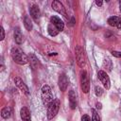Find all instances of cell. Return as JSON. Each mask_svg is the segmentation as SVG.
Listing matches in <instances>:
<instances>
[{
    "mask_svg": "<svg viewBox=\"0 0 121 121\" xmlns=\"http://www.w3.org/2000/svg\"><path fill=\"white\" fill-rule=\"evenodd\" d=\"M14 82H15V85H16L24 94H26V95H28V94H29L27 86L26 85V83H25L20 78H14Z\"/></svg>",
    "mask_w": 121,
    "mask_h": 121,
    "instance_id": "obj_8",
    "label": "cell"
},
{
    "mask_svg": "<svg viewBox=\"0 0 121 121\" xmlns=\"http://www.w3.org/2000/svg\"><path fill=\"white\" fill-rule=\"evenodd\" d=\"M97 77L99 78V80L101 81V83L103 84L104 88L106 89H110L111 87V81H110V78H109V76L104 72V71H99L97 73Z\"/></svg>",
    "mask_w": 121,
    "mask_h": 121,
    "instance_id": "obj_6",
    "label": "cell"
},
{
    "mask_svg": "<svg viewBox=\"0 0 121 121\" xmlns=\"http://www.w3.org/2000/svg\"><path fill=\"white\" fill-rule=\"evenodd\" d=\"M20 115L23 121H31V115L30 112L26 107H23L20 111Z\"/></svg>",
    "mask_w": 121,
    "mask_h": 121,
    "instance_id": "obj_10",
    "label": "cell"
},
{
    "mask_svg": "<svg viewBox=\"0 0 121 121\" xmlns=\"http://www.w3.org/2000/svg\"><path fill=\"white\" fill-rule=\"evenodd\" d=\"M0 40L1 41H3L4 40V38H5V31H4V28L2 27V26H0Z\"/></svg>",
    "mask_w": 121,
    "mask_h": 121,
    "instance_id": "obj_21",
    "label": "cell"
},
{
    "mask_svg": "<svg viewBox=\"0 0 121 121\" xmlns=\"http://www.w3.org/2000/svg\"><path fill=\"white\" fill-rule=\"evenodd\" d=\"M11 115V108L10 107H5L1 111V116L5 119L9 118Z\"/></svg>",
    "mask_w": 121,
    "mask_h": 121,
    "instance_id": "obj_16",
    "label": "cell"
},
{
    "mask_svg": "<svg viewBox=\"0 0 121 121\" xmlns=\"http://www.w3.org/2000/svg\"><path fill=\"white\" fill-rule=\"evenodd\" d=\"M69 104H70V108L72 110L76 109L77 107V96H76V93L71 90L69 92Z\"/></svg>",
    "mask_w": 121,
    "mask_h": 121,
    "instance_id": "obj_14",
    "label": "cell"
},
{
    "mask_svg": "<svg viewBox=\"0 0 121 121\" xmlns=\"http://www.w3.org/2000/svg\"><path fill=\"white\" fill-rule=\"evenodd\" d=\"M119 8H120V10H121V1H119Z\"/></svg>",
    "mask_w": 121,
    "mask_h": 121,
    "instance_id": "obj_26",
    "label": "cell"
},
{
    "mask_svg": "<svg viewBox=\"0 0 121 121\" xmlns=\"http://www.w3.org/2000/svg\"><path fill=\"white\" fill-rule=\"evenodd\" d=\"M14 40L18 44H21L23 43V35L18 27L14 29Z\"/></svg>",
    "mask_w": 121,
    "mask_h": 121,
    "instance_id": "obj_15",
    "label": "cell"
},
{
    "mask_svg": "<svg viewBox=\"0 0 121 121\" xmlns=\"http://www.w3.org/2000/svg\"><path fill=\"white\" fill-rule=\"evenodd\" d=\"M96 107H97L98 109H101V108H102V106H101V103H96Z\"/></svg>",
    "mask_w": 121,
    "mask_h": 121,
    "instance_id": "obj_25",
    "label": "cell"
},
{
    "mask_svg": "<svg viewBox=\"0 0 121 121\" xmlns=\"http://www.w3.org/2000/svg\"><path fill=\"white\" fill-rule=\"evenodd\" d=\"M41 96H42V100L44 105H49L53 101V94H52V91L49 85L45 84L42 87Z\"/></svg>",
    "mask_w": 121,
    "mask_h": 121,
    "instance_id": "obj_2",
    "label": "cell"
},
{
    "mask_svg": "<svg viewBox=\"0 0 121 121\" xmlns=\"http://www.w3.org/2000/svg\"><path fill=\"white\" fill-rule=\"evenodd\" d=\"M68 83H69V80H68L67 77L64 74H61L59 77V87H60V91H62V92L66 91V89L68 87Z\"/></svg>",
    "mask_w": 121,
    "mask_h": 121,
    "instance_id": "obj_7",
    "label": "cell"
},
{
    "mask_svg": "<svg viewBox=\"0 0 121 121\" xmlns=\"http://www.w3.org/2000/svg\"><path fill=\"white\" fill-rule=\"evenodd\" d=\"M29 11H30L31 17L35 21H38L39 18H40V9H39V7L37 5H32L30 7V9H29Z\"/></svg>",
    "mask_w": 121,
    "mask_h": 121,
    "instance_id": "obj_12",
    "label": "cell"
},
{
    "mask_svg": "<svg viewBox=\"0 0 121 121\" xmlns=\"http://www.w3.org/2000/svg\"><path fill=\"white\" fill-rule=\"evenodd\" d=\"M75 53H76V59L78 64L80 67H83L85 65V55L82 47L80 45H77L75 48Z\"/></svg>",
    "mask_w": 121,
    "mask_h": 121,
    "instance_id": "obj_4",
    "label": "cell"
},
{
    "mask_svg": "<svg viewBox=\"0 0 121 121\" xmlns=\"http://www.w3.org/2000/svg\"><path fill=\"white\" fill-rule=\"evenodd\" d=\"M52 8H53V9L56 10L57 12H59V13H62V14L65 15V9H64V7H63V5H62L60 1H57V0L53 1V2H52Z\"/></svg>",
    "mask_w": 121,
    "mask_h": 121,
    "instance_id": "obj_11",
    "label": "cell"
},
{
    "mask_svg": "<svg viewBox=\"0 0 121 121\" xmlns=\"http://www.w3.org/2000/svg\"><path fill=\"white\" fill-rule=\"evenodd\" d=\"M112 55L116 57V58H121V52H117V51H112Z\"/></svg>",
    "mask_w": 121,
    "mask_h": 121,
    "instance_id": "obj_22",
    "label": "cell"
},
{
    "mask_svg": "<svg viewBox=\"0 0 121 121\" xmlns=\"http://www.w3.org/2000/svg\"><path fill=\"white\" fill-rule=\"evenodd\" d=\"M81 121H92V120H91V118H90L87 114H84V115H82V117H81Z\"/></svg>",
    "mask_w": 121,
    "mask_h": 121,
    "instance_id": "obj_23",
    "label": "cell"
},
{
    "mask_svg": "<svg viewBox=\"0 0 121 121\" xmlns=\"http://www.w3.org/2000/svg\"><path fill=\"white\" fill-rule=\"evenodd\" d=\"M95 4H96L98 7H101V6H102V4H103V2H102V1H98V0H97V1H95Z\"/></svg>",
    "mask_w": 121,
    "mask_h": 121,
    "instance_id": "obj_24",
    "label": "cell"
},
{
    "mask_svg": "<svg viewBox=\"0 0 121 121\" xmlns=\"http://www.w3.org/2000/svg\"><path fill=\"white\" fill-rule=\"evenodd\" d=\"M80 87L83 93L87 94L90 90V81H89V77L85 71L81 72V77H80Z\"/></svg>",
    "mask_w": 121,
    "mask_h": 121,
    "instance_id": "obj_5",
    "label": "cell"
},
{
    "mask_svg": "<svg viewBox=\"0 0 121 121\" xmlns=\"http://www.w3.org/2000/svg\"><path fill=\"white\" fill-rule=\"evenodd\" d=\"M50 21H51V24L54 25V26L57 27V29H58L59 31H62V30H63V28H64V24H63V22H62L59 17H57V16H52L51 19H50Z\"/></svg>",
    "mask_w": 121,
    "mask_h": 121,
    "instance_id": "obj_9",
    "label": "cell"
},
{
    "mask_svg": "<svg viewBox=\"0 0 121 121\" xmlns=\"http://www.w3.org/2000/svg\"><path fill=\"white\" fill-rule=\"evenodd\" d=\"M11 57L13 60L18 64H26L28 62L27 56L18 47H13L11 49Z\"/></svg>",
    "mask_w": 121,
    "mask_h": 121,
    "instance_id": "obj_1",
    "label": "cell"
},
{
    "mask_svg": "<svg viewBox=\"0 0 121 121\" xmlns=\"http://www.w3.org/2000/svg\"><path fill=\"white\" fill-rule=\"evenodd\" d=\"M92 121H100V117L98 115V113L93 110V115H92Z\"/></svg>",
    "mask_w": 121,
    "mask_h": 121,
    "instance_id": "obj_19",
    "label": "cell"
},
{
    "mask_svg": "<svg viewBox=\"0 0 121 121\" xmlns=\"http://www.w3.org/2000/svg\"><path fill=\"white\" fill-rule=\"evenodd\" d=\"M108 23L112 26H116L117 28H121V18L117 16H112L108 19Z\"/></svg>",
    "mask_w": 121,
    "mask_h": 121,
    "instance_id": "obj_13",
    "label": "cell"
},
{
    "mask_svg": "<svg viewBox=\"0 0 121 121\" xmlns=\"http://www.w3.org/2000/svg\"><path fill=\"white\" fill-rule=\"evenodd\" d=\"M47 30H48V33H49V35L50 36H57L58 35V33H59V30L57 29V27L54 26V25H52V24H50L48 26H47Z\"/></svg>",
    "mask_w": 121,
    "mask_h": 121,
    "instance_id": "obj_17",
    "label": "cell"
},
{
    "mask_svg": "<svg viewBox=\"0 0 121 121\" xmlns=\"http://www.w3.org/2000/svg\"><path fill=\"white\" fill-rule=\"evenodd\" d=\"M95 95H97V96H100L101 95H102V89L99 87V86H95Z\"/></svg>",
    "mask_w": 121,
    "mask_h": 121,
    "instance_id": "obj_20",
    "label": "cell"
},
{
    "mask_svg": "<svg viewBox=\"0 0 121 121\" xmlns=\"http://www.w3.org/2000/svg\"><path fill=\"white\" fill-rule=\"evenodd\" d=\"M24 25H25V27L27 30H31L32 29V22H31L30 18L28 16H26V15L24 18Z\"/></svg>",
    "mask_w": 121,
    "mask_h": 121,
    "instance_id": "obj_18",
    "label": "cell"
},
{
    "mask_svg": "<svg viewBox=\"0 0 121 121\" xmlns=\"http://www.w3.org/2000/svg\"><path fill=\"white\" fill-rule=\"evenodd\" d=\"M60 102L59 99H55L53 100L47 108V118L48 119H52L53 117H55L57 115V113L59 112L60 110Z\"/></svg>",
    "mask_w": 121,
    "mask_h": 121,
    "instance_id": "obj_3",
    "label": "cell"
}]
</instances>
